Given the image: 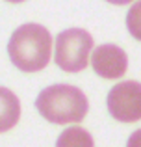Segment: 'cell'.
Returning <instances> with one entry per match:
<instances>
[{"label":"cell","instance_id":"1","mask_svg":"<svg viewBox=\"0 0 141 147\" xmlns=\"http://www.w3.org/2000/svg\"><path fill=\"white\" fill-rule=\"evenodd\" d=\"M7 54L11 63L22 73H37L50 61L52 36L41 24H22L11 34L7 41Z\"/></svg>","mask_w":141,"mask_h":147},{"label":"cell","instance_id":"2","mask_svg":"<svg viewBox=\"0 0 141 147\" xmlns=\"http://www.w3.org/2000/svg\"><path fill=\"white\" fill-rule=\"evenodd\" d=\"M35 108L47 121L67 125L82 121L89 110V102L80 88L69 84H54L37 95Z\"/></svg>","mask_w":141,"mask_h":147},{"label":"cell","instance_id":"3","mask_svg":"<svg viewBox=\"0 0 141 147\" xmlns=\"http://www.w3.org/2000/svg\"><path fill=\"white\" fill-rule=\"evenodd\" d=\"M93 49V37L82 28H69L56 37L54 61L65 73H80L87 67L89 52Z\"/></svg>","mask_w":141,"mask_h":147},{"label":"cell","instance_id":"4","mask_svg":"<svg viewBox=\"0 0 141 147\" xmlns=\"http://www.w3.org/2000/svg\"><path fill=\"white\" fill-rule=\"evenodd\" d=\"M108 112L121 123H136L141 119V82H119L108 93Z\"/></svg>","mask_w":141,"mask_h":147},{"label":"cell","instance_id":"5","mask_svg":"<svg viewBox=\"0 0 141 147\" xmlns=\"http://www.w3.org/2000/svg\"><path fill=\"white\" fill-rule=\"evenodd\" d=\"M91 65L102 78H121L126 73L128 58L121 47L112 43L98 45L91 54Z\"/></svg>","mask_w":141,"mask_h":147},{"label":"cell","instance_id":"6","mask_svg":"<svg viewBox=\"0 0 141 147\" xmlns=\"http://www.w3.org/2000/svg\"><path fill=\"white\" fill-rule=\"evenodd\" d=\"M21 119V100L7 88L0 86V134L13 129Z\"/></svg>","mask_w":141,"mask_h":147},{"label":"cell","instance_id":"7","mask_svg":"<svg viewBox=\"0 0 141 147\" xmlns=\"http://www.w3.org/2000/svg\"><path fill=\"white\" fill-rule=\"evenodd\" d=\"M56 147H95L93 136L82 127H69L58 136Z\"/></svg>","mask_w":141,"mask_h":147},{"label":"cell","instance_id":"8","mask_svg":"<svg viewBox=\"0 0 141 147\" xmlns=\"http://www.w3.org/2000/svg\"><path fill=\"white\" fill-rule=\"evenodd\" d=\"M126 30L134 39L141 41V0L134 4L126 13Z\"/></svg>","mask_w":141,"mask_h":147},{"label":"cell","instance_id":"9","mask_svg":"<svg viewBox=\"0 0 141 147\" xmlns=\"http://www.w3.org/2000/svg\"><path fill=\"white\" fill-rule=\"evenodd\" d=\"M126 147H141V129L134 130L126 140Z\"/></svg>","mask_w":141,"mask_h":147},{"label":"cell","instance_id":"10","mask_svg":"<svg viewBox=\"0 0 141 147\" xmlns=\"http://www.w3.org/2000/svg\"><path fill=\"white\" fill-rule=\"evenodd\" d=\"M106 2H110V4H113V6H124V4H128V2H132V0H106Z\"/></svg>","mask_w":141,"mask_h":147},{"label":"cell","instance_id":"11","mask_svg":"<svg viewBox=\"0 0 141 147\" xmlns=\"http://www.w3.org/2000/svg\"><path fill=\"white\" fill-rule=\"evenodd\" d=\"M7 2H11V4H19V2H24V0H7Z\"/></svg>","mask_w":141,"mask_h":147}]
</instances>
